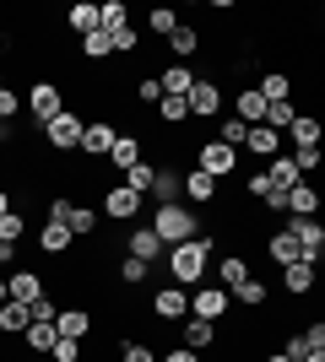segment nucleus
<instances>
[{"label":"nucleus","mask_w":325,"mask_h":362,"mask_svg":"<svg viewBox=\"0 0 325 362\" xmlns=\"http://www.w3.org/2000/svg\"><path fill=\"white\" fill-rule=\"evenodd\" d=\"M282 281H287V292H309L314 287V265L309 259H293V265H282Z\"/></svg>","instance_id":"obj_28"},{"label":"nucleus","mask_w":325,"mask_h":362,"mask_svg":"<svg viewBox=\"0 0 325 362\" xmlns=\"http://www.w3.org/2000/svg\"><path fill=\"white\" fill-rule=\"evenodd\" d=\"M233 303H239V308H261V303H266V287L255 281V276H244V281L233 287Z\"/></svg>","instance_id":"obj_35"},{"label":"nucleus","mask_w":325,"mask_h":362,"mask_svg":"<svg viewBox=\"0 0 325 362\" xmlns=\"http://www.w3.org/2000/svg\"><path fill=\"white\" fill-rule=\"evenodd\" d=\"M212 341H217V325H212V319H185V346L190 351H206Z\"/></svg>","instance_id":"obj_25"},{"label":"nucleus","mask_w":325,"mask_h":362,"mask_svg":"<svg viewBox=\"0 0 325 362\" xmlns=\"http://www.w3.org/2000/svg\"><path fill=\"white\" fill-rule=\"evenodd\" d=\"M228 314V292L222 287H190V319H222Z\"/></svg>","instance_id":"obj_7"},{"label":"nucleus","mask_w":325,"mask_h":362,"mask_svg":"<svg viewBox=\"0 0 325 362\" xmlns=\"http://www.w3.org/2000/svg\"><path fill=\"white\" fill-rule=\"evenodd\" d=\"M293 168H298V173H314V168H320V146H298L293 151Z\"/></svg>","instance_id":"obj_45"},{"label":"nucleus","mask_w":325,"mask_h":362,"mask_svg":"<svg viewBox=\"0 0 325 362\" xmlns=\"http://www.w3.org/2000/svg\"><path fill=\"white\" fill-rule=\"evenodd\" d=\"M125 249H130V255H136V259H147V265H152V259H163V255H169V249H163V238H157L152 227H136V233L125 238Z\"/></svg>","instance_id":"obj_13"},{"label":"nucleus","mask_w":325,"mask_h":362,"mask_svg":"<svg viewBox=\"0 0 325 362\" xmlns=\"http://www.w3.org/2000/svg\"><path fill=\"white\" fill-rule=\"evenodd\" d=\"M0 303H6V276H0Z\"/></svg>","instance_id":"obj_57"},{"label":"nucleus","mask_w":325,"mask_h":362,"mask_svg":"<svg viewBox=\"0 0 325 362\" xmlns=\"http://www.w3.org/2000/svg\"><path fill=\"white\" fill-rule=\"evenodd\" d=\"M304 341H309V351H325V325H320V319L304 330Z\"/></svg>","instance_id":"obj_50"},{"label":"nucleus","mask_w":325,"mask_h":362,"mask_svg":"<svg viewBox=\"0 0 325 362\" xmlns=\"http://www.w3.org/2000/svg\"><path fill=\"white\" fill-rule=\"evenodd\" d=\"M185 108H190V119H217L222 114V87L212 76H195V87L185 92Z\"/></svg>","instance_id":"obj_4"},{"label":"nucleus","mask_w":325,"mask_h":362,"mask_svg":"<svg viewBox=\"0 0 325 362\" xmlns=\"http://www.w3.org/2000/svg\"><path fill=\"white\" fill-rule=\"evenodd\" d=\"M114 141H120V130H114L108 119H98V124H87V130H81V146H76V151H93V157H108V151H114Z\"/></svg>","instance_id":"obj_12"},{"label":"nucleus","mask_w":325,"mask_h":362,"mask_svg":"<svg viewBox=\"0 0 325 362\" xmlns=\"http://www.w3.org/2000/svg\"><path fill=\"white\" fill-rule=\"evenodd\" d=\"M147 271H152V265H147V259H136V255H125V265H120V281H130V287H141V281H147Z\"/></svg>","instance_id":"obj_41"},{"label":"nucleus","mask_w":325,"mask_h":362,"mask_svg":"<svg viewBox=\"0 0 325 362\" xmlns=\"http://www.w3.org/2000/svg\"><path fill=\"white\" fill-rule=\"evenodd\" d=\"M147 227H152L157 238H163V249H173V243H190V238H201V222H195V211H190L185 200H179V206H157Z\"/></svg>","instance_id":"obj_2"},{"label":"nucleus","mask_w":325,"mask_h":362,"mask_svg":"<svg viewBox=\"0 0 325 362\" xmlns=\"http://www.w3.org/2000/svg\"><path fill=\"white\" fill-rule=\"evenodd\" d=\"M98 28H103V33L125 28V0H103V6H98Z\"/></svg>","instance_id":"obj_37"},{"label":"nucleus","mask_w":325,"mask_h":362,"mask_svg":"<svg viewBox=\"0 0 325 362\" xmlns=\"http://www.w3.org/2000/svg\"><path fill=\"white\" fill-rule=\"evenodd\" d=\"M0 87H6V76H0Z\"/></svg>","instance_id":"obj_58"},{"label":"nucleus","mask_w":325,"mask_h":362,"mask_svg":"<svg viewBox=\"0 0 325 362\" xmlns=\"http://www.w3.org/2000/svg\"><path fill=\"white\" fill-rule=\"evenodd\" d=\"M136 211H141L136 189H125V184H120V189H108V195H103V216H108V222H130Z\"/></svg>","instance_id":"obj_11"},{"label":"nucleus","mask_w":325,"mask_h":362,"mask_svg":"<svg viewBox=\"0 0 325 362\" xmlns=\"http://www.w3.org/2000/svg\"><path fill=\"white\" fill-rule=\"evenodd\" d=\"M169 49H173V60H190V54L201 49V33H195V28H185V22H179V28L169 33Z\"/></svg>","instance_id":"obj_26"},{"label":"nucleus","mask_w":325,"mask_h":362,"mask_svg":"<svg viewBox=\"0 0 325 362\" xmlns=\"http://www.w3.org/2000/svg\"><path fill=\"white\" fill-rule=\"evenodd\" d=\"M157 87H163V98H185V92L195 87V71H190V65H169V71L157 76Z\"/></svg>","instance_id":"obj_17"},{"label":"nucleus","mask_w":325,"mask_h":362,"mask_svg":"<svg viewBox=\"0 0 325 362\" xmlns=\"http://www.w3.org/2000/svg\"><path fill=\"white\" fill-rule=\"evenodd\" d=\"M217 119H222V136H217V141L239 151V146H244V136H249V124H244V119H233V114H217Z\"/></svg>","instance_id":"obj_36"},{"label":"nucleus","mask_w":325,"mask_h":362,"mask_svg":"<svg viewBox=\"0 0 325 362\" xmlns=\"http://www.w3.org/2000/svg\"><path fill=\"white\" fill-rule=\"evenodd\" d=\"M28 325H33L28 303H11V298L0 303V330H6V335H22V330H28Z\"/></svg>","instance_id":"obj_21"},{"label":"nucleus","mask_w":325,"mask_h":362,"mask_svg":"<svg viewBox=\"0 0 325 362\" xmlns=\"http://www.w3.org/2000/svg\"><path fill=\"white\" fill-rule=\"evenodd\" d=\"M55 335H65V341H87V335H93V314H81V308L55 314Z\"/></svg>","instance_id":"obj_14"},{"label":"nucleus","mask_w":325,"mask_h":362,"mask_svg":"<svg viewBox=\"0 0 325 362\" xmlns=\"http://www.w3.org/2000/svg\"><path fill=\"white\" fill-rule=\"evenodd\" d=\"M22 341H28V351H38V357H44V351L55 346L60 335H55V325H49V319H33L28 330H22Z\"/></svg>","instance_id":"obj_23"},{"label":"nucleus","mask_w":325,"mask_h":362,"mask_svg":"<svg viewBox=\"0 0 325 362\" xmlns=\"http://www.w3.org/2000/svg\"><path fill=\"white\" fill-rule=\"evenodd\" d=\"M136 98H141V103H163V87H157V76H141Z\"/></svg>","instance_id":"obj_48"},{"label":"nucleus","mask_w":325,"mask_h":362,"mask_svg":"<svg viewBox=\"0 0 325 362\" xmlns=\"http://www.w3.org/2000/svg\"><path fill=\"white\" fill-rule=\"evenodd\" d=\"M293 119H298V108H293V103H266V119H261V124H271V130L282 136Z\"/></svg>","instance_id":"obj_38"},{"label":"nucleus","mask_w":325,"mask_h":362,"mask_svg":"<svg viewBox=\"0 0 325 362\" xmlns=\"http://www.w3.org/2000/svg\"><path fill=\"white\" fill-rule=\"evenodd\" d=\"M147 28H152V33H157V38H169V33H173V28H179V11H169V6H157V11H152V16H147Z\"/></svg>","instance_id":"obj_40"},{"label":"nucleus","mask_w":325,"mask_h":362,"mask_svg":"<svg viewBox=\"0 0 325 362\" xmlns=\"http://www.w3.org/2000/svg\"><path fill=\"white\" fill-rule=\"evenodd\" d=\"M125 362H157V351L147 341H125Z\"/></svg>","instance_id":"obj_47"},{"label":"nucleus","mask_w":325,"mask_h":362,"mask_svg":"<svg viewBox=\"0 0 325 362\" xmlns=\"http://www.w3.org/2000/svg\"><path fill=\"white\" fill-rule=\"evenodd\" d=\"M206 259H212V238H190V243H173L169 249V276L179 281V287H201L206 276Z\"/></svg>","instance_id":"obj_1"},{"label":"nucleus","mask_w":325,"mask_h":362,"mask_svg":"<svg viewBox=\"0 0 325 362\" xmlns=\"http://www.w3.org/2000/svg\"><path fill=\"white\" fill-rule=\"evenodd\" d=\"M152 179H157V168H152V163H136V168H125V189H136L141 200H147V189H152Z\"/></svg>","instance_id":"obj_33"},{"label":"nucleus","mask_w":325,"mask_h":362,"mask_svg":"<svg viewBox=\"0 0 325 362\" xmlns=\"http://www.w3.org/2000/svg\"><path fill=\"white\" fill-rule=\"evenodd\" d=\"M16 108H22V98H16L11 87H0V124H11V119H16Z\"/></svg>","instance_id":"obj_46"},{"label":"nucleus","mask_w":325,"mask_h":362,"mask_svg":"<svg viewBox=\"0 0 325 362\" xmlns=\"http://www.w3.org/2000/svg\"><path fill=\"white\" fill-rule=\"evenodd\" d=\"M282 357L304 362V357H309V341H304V335H287V346H282Z\"/></svg>","instance_id":"obj_49"},{"label":"nucleus","mask_w":325,"mask_h":362,"mask_svg":"<svg viewBox=\"0 0 325 362\" xmlns=\"http://www.w3.org/2000/svg\"><path fill=\"white\" fill-rule=\"evenodd\" d=\"M217 276H222V292H233V287H239V281H244V276H249L244 255H228V259H222V265H217Z\"/></svg>","instance_id":"obj_34"},{"label":"nucleus","mask_w":325,"mask_h":362,"mask_svg":"<svg viewBox=\"0 0 325 362\" xmlns=\"http://www.w3.org/2000/svg\"><path fill=\"white\" fill-rule=\"evenodd\" d=\"M49 357H55V362H81V341H65V335H60V341L49 346Z\"/></svg>","instance_id":"obj_44"},{"label":"nucleus","mask_w":325,"mask_h":362,"mask_svg":"<svg viewBox=\"0 0 325 362\" xmlns=\"http://www.w3.org/2000/svg\"><path fill=\"white\" fill-rule=\"evenodd\" d=\"M22 233H28V222H22V211H6V216H0V238H6V243H16V238H22Z\"/></svg>","instance_id":"obj_43"},{"label":"nucleus","mask_w":325,"mask_h":362,"mask_svg":"<svg viewBox=\"0 0 325 362\" xmlns=\"http://www.w3.org/2000/svg\"><path fill=\"white\" fill-rule=\"evenodd\" d=\"M28 108H33V119H38V124H49V119L65 108V98H60V87H55V81H38V87L28 92Z\"/></svg>","instance_id":"obj_8"},{"label":"nucleus","mask_w":325,"mask_h":362,"mask_svg":"<svg viewBox=\"0 0 325 362\" xmlns=\"http://www.w3.org/2000/svg\"><path fill=\"white\" fill-rule=\"evenodd\" d=\"M266 179L277 184V189H293V184L304 179V173L293 168V157H287V151H277V157H271V173H266Z\"/></svg>","instance_id":"obj_27"},{"label":"nucleus","mask_w":325,"mask_h":362,"mask_svg":"<svg viewBox=\"0 0 325 362\" xmlns=\"http://www.w3.org/2000/svg\"><path fill=\"white\" fill-rule=\"evenodd\" d=\"M81 54H87V60H108V54H114L108 33H103V28H98V33H87V38H81Z\"/></svg>","instance_id":"obj_39"},{"label":"nucleus","mask_w":325,"mask_h":362,"mask_svg":"<svg viewBox=\"0 0 325 362\" xmlns=\"http://www.w3.org/2000/svg\"><path fill=\"white\" fill-rule=\"evenodd\" d=\"M255 92H261L266 103H287V98H293V81H287L282 71H266V76H261V87H255Z\"/></svg>","instance_id":"obj_22"},{"label":"nucleus","mask_w":325,"mask_h":362,"mask_svg":"<svg viewBox=\"0 0 325 362\" xmlns=\"http://www.w3.org/2000/svg\"><path fill=\"white\" fill-rule=\"evenodd\" d=\"M108 163H114V168H136L141 163V141L136 136H120V141H114V151H108Z\"/></svg>","instance_id":"obj_32"},{"label":"nucleus","mask_w":325,"mask_h":362,"mask_svg":"<svg viewBox=\"0 0 325 362\" xmlns=\"http://www.w3.org/2000/svg\"><path fill=\"white\" fill-rule=\"evenodd\" d=\"M287 211H293V216H314V211H320V189H314L309 179H298L293 189H287Z\"/></svg>","instance_id":"obj_16"},{"label":"nucleus","mask_w":325,"mask_h":362,"mask_svg":"<svg viewBox=\"0 0 325 362\" xmlns=\"http://www.w3.org/2000/svg\"><path fill=\"white\" fill-rule=\"evenodd\" d=\"M81 130H87V119H76L71 108H60V114L44 124V141H49L55 151H76V146H81Z\"/></svg>","instance_id":"obj_5"},{"label":"nucleus","mask_w":325,"mask_h":362,"mask_svg":"<svg viewBox=\"0 0 325 362\" xmlns=\"http://www.w3.org/2000/svg\"><path fill=\"white\" fill-rule=\"evenodd\" d=\"M266 255L277 259V265H293V259H304V255H298V238H293V233H271V238H266Z\"/></svg>","instance_id":"obj_24"},{"label":"nucleus","mask_w":325,"mask_h":362,"mask_svg":"<svg viewBox=\"0 0 325 362\" xmlns=\"http://www.w3.org/2000/svg\"><path fill=\"white\" fill-rule=\"evenodd\" d=\"M287 136H293V146H320V119H309V114H298V119L287 124Z\"/></svg>","instance_id":"obj_31"},{"label":"nucleus","mask_w":325,"mask_h":362,"mask_svg":"<svg viewBox=\"0 0 325 362\" xmlns=\"http://www.w3.org/2000/svg\"><path fill=\"white\" fill-rule=\"evenodd\" d=\"M38 243H44V255H65L71 243H76V233L65 222H44V233H38Z\"/></svg>","instance_id":"obj_20"},{"label":"nucleus","mask_w":325,"mask_h":362,"mask_svg":"<svg viewBox=\"0 0 325 362\" xmlns=\"http://www.w3.org/2000/svg\"><path fill=\"white\" fill-rule=\"evenodd\" d=\"M11 255H16V243H6V238H0V265H11Z\"/></svg>","instance_id":"obj_52"},{"label":"nucleus","mask_w":325,"mask_h":362,"mask_svg":"<svg viewBox=\"0 0 325 362\" xmlns=\"http://www.w3.org/2000/svg\"><path fill=\"white\" fill-rule=\"evenodd\" d=\"M6 211H11V195H6V189H0V216H6Z\"/></svg>","instance_id":"obj_53"},{"label":"nucleus","mask_w":325,"mask_h":362,"mask_svg":"<svg viewBox=\"0 0 325 362\" xmlns=\"http://www.w3.org/2000/svg\"><path fill=\"white\" fill-rule=\"evenodd\" d=\"M6 141H11V124H0V146H6Z\"/></svg>","instance_id":"obj_54"},{"label":"nucleus","mask_w":325,"mask_h":362,"mask_svg":"<svg viewBox=\"0 0 325 362\" xmlns=\"http://www.w3.org/2000/svg\"><path fill=\"white\" fill-rule=\"evenodd\" d=\"M282 233H293V238H298V255L309 259V265L325 255V227H320V216H293Z\"/></svg>","instance_id":"obj_6"},{"label":"nucleus","mask_w":325,"mask_h":362,"mask_svg":"<svg viewBox=\"0 0 325 362\" xmlns=\"http://www.w3.org/2000/svg\"><path fill=\"white\" fill-rule=\"evenodd\" d=\"M266 362H293V357H282V351H271V357H266Z\"/></svg>","instance_id":"obj_55"},{"label":"nucleus","mask_w":325,"mask_h":362,"mask_svg":"<svg viewBox=\"0 0 325 362\" xmlns=\"http://www.w3.org/2000/svg\"><path fill=\"white\" fill-rule=\"evenodd\" d=\"M233 119H244V124H261L266 119V98L255 87H244L239 98H233Z\"/></svg>","instance_id":"obj_18"},{"label":"nucleus","mask_w":325,"mask_h":362,"mask_svg":"<svg viewBox=\"0 0 325 362\" xmlns=\"http://www.w3.org/2000/svg\"><path fill=\"white\" fill-rule=\"evenodd\" d=\"M304 362H325V351H309V357H304Z\"/></svg>","instance_id":"obj_56"},{"label":"nucleus","mask_w":325,"mask_h":362,"mask_svg":"<svg viewBox=\"0 0 325 362\" xmlns=\"http://www.w3.org/2000/svg\"><path fill=\"white\" fill-rule=\"evenodd\" d=\"M152 314H157V319H169V325L190 319V292H185V287H163V292L152 298Z\"/></svg>","instance_id":"obj_9"},{"label":"nucleus","mask_w":325,"mask_h":362,"mask_svg":"<svg viewBox=\"0 0 325 362\" xmlns=\"http://www.w3.org/2000/svg\"><path fill=\"white\" fill-rule=\"evenodd\" d=\"M65 22H71V28H76L81 38H87V33H98V6H93V0H76V6H71V16H65Z\"/></svg>","instance_id":"obj_30"},{"label":"nucleus","mask_w":325,"mask_h":362,"mask_svg":"<svg viewBox=\"0 0 325 362\" xmlns=\"http://www.w3.org/2000/svg\"><path fill=\"white\" fill-rule=\"evenodd\" d=\"M195 168H201L206 179H233V168H239V151L233 146H222V141H201V146H195Z\"/></svg>","instance_id":"obj_3"},{"label":"nucleus","mask_w":325,"mask_h":362,"mask_svg":"<svg viewBox=\"0 0 325 362\" xmlns=\"http://www.w3.org/2000/svg\"><path fill=\"white\" fill-rule=\"evenodd\" d=\"M185 195L195 200V206H206V200L217 195V179H206L201 168H190V173H185Z\"/></svg>","instance_id":"obj_29"},{"label":"nucleus","mask_w":325,"mask_h":362,"mask_svg":"<svg viewBox=\"0 0 325 362\" xmlns=\"http://www.w3.org/2000/svg\"><path fill=\"white\" fill-rule=\"evenodd\" d=\"M6 298L11 303H33V298H44V281H38L33 271H11L6 276Z\"/></svg>","instance_id":"obj_15"},{"label":"nucleus","mask_w":325,"mask_h":362,"mask_svg":"<svg viewBox=\"0 0 325 362\" xmlns=\"http://www.w3.org/2000/svg\"><path fill=\"white\" fill-rule=\"evenodd\" d=\"M157 362H201V351H190V346H173L169 357H157Z\"/></svg>","instance_id":"obj_51"},{"label":"nucleus","mask_w":325,"mask_h":362,"mask_svg":"<svg viewBox=\"0 0 325 362\" xmlns=\"http://www.w3.org/2000/svg\"><path fill=\"white\" fill-rule=\"evenodd\" d=\"M157 114H163V124H179V119H190L185 98H163V103H157Z\"/></svg>","instance_id":"obj_42"},{"label":"nucleus","mask_w":325,"mask_h":362,"mask_svg":"<svg viewBox=\"0 0 325 362\" xmlns=\"http://www.w3.org/2000/svg\"><path fill=\"white\" fill-rule=\"evenodd\" d=\"M147 195H152L157 206H179V195H185V173H179V168H157V179H152Z\"/></svg>","instance_id":"obj_10"},{"label":"nucleus","mask_w":325,"mask_h":362,"mask_svg":"<svg viewBox=\"0 0 325 362\" xmlns=\"http://www.w3.org/2000/svg\"><path fill=\"white\" fill-rule=\"evenodd\" d=\"M244 146L255 151V157H277V151H282V136H277V130H271V124H249Z\"/></svg>","instance_id":"obj_19"}]
</instances>
